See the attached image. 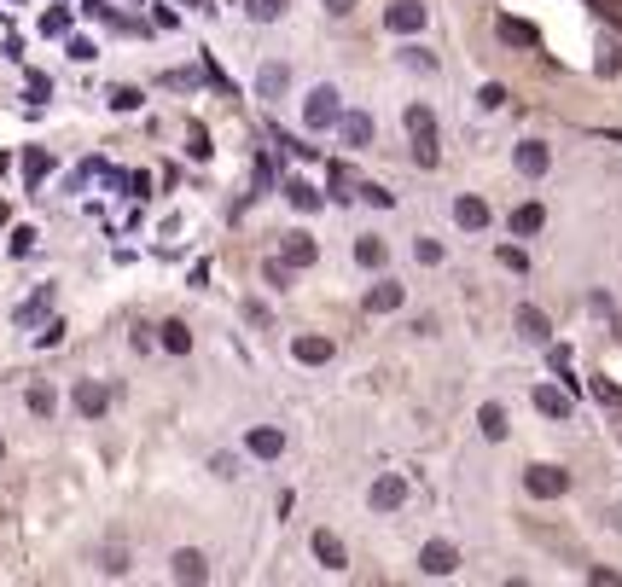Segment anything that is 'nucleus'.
Returning a JSON list of instances; mask_svg holds the SVG:
<instances>
[{
	"instance_id": "nucleus-18",
	"label": "nucleus",
	"mask_w": 622,
	"mask_h": 587,
	"mask_svg": "<svg viewBox=\"0 0 622 587\" xmlns=\"http://www.w3.org/2000/svg\"><path fill=\"white\" fill-rule=\"evenodd\" d=\"M355 187H361V180H355V169H349V163H332V169H326V198L349 204V198H355Z\"/></svg>"
},
{
	"instance_id": "nucleus-23",
	"label": "nucleus",
	"mask_w": 622,
	"mask_h": 587,
	"mask_svg": "<svg viewBox=\"0 0 622 587\" xmlns=\"http://www.w3.org/2000/svg\"><path fill=\"white\" fill-rule=\"evenodd\" d=\"M291 355H297L302 366H326V361H332V337H297Z\"/></svg>"
},
{
	"instance_id": "nucleus-16",
	"label": "nucleus",
	"mask_w": 622,
	"mask_h": 587,
	"mask_svg": "<svg viewBox=\"0 0 622 587\" xmlns=\"http://www.w3.org/2000/svg\"><path fill=\"white\" fill-rule=\"evenodd\" d=\"M332 128L344 134V145H367V140H372V117H367V111H337Z\"/></svg>"
},
{
	"instance_id": "nucleus-12",
	"label": "nucleus",
	"mask_w": 622,
	"mask_h": 587,
	"mask_svg": "<svg viewBox=\"0 0 622 587\" xmlns=\"http://www.w3.org/2000/svg\"><path fill=\"white\" fill-rule=\"evenodd\" d=\"M18 169H23V187H41V180L53 175V152H47V145H23Z\"/></svg>"
},
{
	"instance_id": "nucleus-13",
	"label": "nucleus",
	"mask_w": 622,
	"mask_h": 587,
	"mask_svg": "<svg viewBox=\"0 0 622 587\" xmlns=\"http://www.w3.org/2000/svg\"><path fill=\"white\" fill-rule=\"evenodd\" d=\"M245 448H250L256 460H279V454H285V431H274V425H256V431L245 436Z\"/></svg>"
},
{
	"instance_id": "nucleus-39",
	"label": "nucleus",
	"mask_w": 622,
	"mask_h": 587,
	"mask_svg": "<svg viewBox=\"0 0 622 587\" xmlns=\"http://www.w3.org/2000/svg\"><path fill=\"white\" fill-rule=\"evenodd\" d=\"M622 70V53H617V41H605L600 47V76H617Z\"/></svg>"
},
{
	"instance_id": "nucleus-15",
	"label": "nucleus",
	"mask_w": 622,
	"mask_h": 587,
	"mask_svg": "<svg viewBox=\"0 0 622 587\" xmlns=\"http://www.w3.org/2000/svg\"><path fill=\"white\" fill-rule=\"evenodd\" d=\"M314 256H320V244H314L309 233H285V244H279V262L285 267H309Z\"/></svg>"
},
{
	"instance_id": "nucleus-8",
	"label": "nucleus",
	"mask_w": 622,
	"mask_h": 587,
	"mask_svg": "<svg viewBox=\"0 0 622 587\" xmlns=\"http://www.w3.org/2000/svg\"><path fill=\"white\" fill-rule=\"evenodd\" d=\"M169 570H175V582H192V587L210 582V558H204L198 547H180V553L169 558Z\"/></svg>"
},
{
	"instance_id": "nucleus-43",
	"label": "nucleus",
	"mask_w": 622,
	"mask_h": 587,
	"mask_svg": "<svg viewBox=\"0 0 622 587\" xmlns=\"http://www.w3.org/2000/svg\"><path fill=\"white\" fill-rule=\"evenodd\" d=\"M413 256H419L425 267H436V262H442V244H436V239H419V244H413Z\"/></svg>"
},
{
	"instance_id": "nucleus-51",
	"label": "nucleus",
	"mask_w": 622,
	"mask_h": 587,
	"mask_svg": "<svg viewBox=\"0 0 622 587\" xmlns=\"http://www.w3.org/2000/svg\"><path fill=\"white\" fill-rule=\"evenodd\" d=\"M600 12H605V18H611V23H617V30H622V0H605V6H600Z\"/></svg>"
},
{
	"instance_id": "nucleus-35",
	"label": "nucleus",
	"mask_w": 622,
	"mask_h": 587,
	"mask_svg": "<svg viewBox=\"0 0 622 587\" xmlns=\"http://www.w3.org/2000/svg\"><path fill=\"white\" fill-rule=\"evenodd\" d=\"M477 105H483V111H500V105H506V88H500V82H483V88H477Z\"/></svg>"
},
{
	"instance_id": "nucleus-53",
	"label": "nucleus",
	"mask_w": 622,
	"mask_h": 587,
	"mask_svg": "<svg viewBox=\"0 0 622 587\" xmlns=\"http://www.w3.org/2000/svg\"><path fill=\"white\" fill-rule=\"evenodd\" d=\"M593 6H605V0H593Z\"/></svg>"
},
{
	"instance_id": "nucleus-44",
	"label": "nucleus",
	"mask_w": 622,
	"mask_h": 587,
	"mask_svg": "<svg viewBox=\"0 0 622 587\" xmlns=\"http://www.w3.org/2000/svg\"><path fill=\"white\" fill-rule=\"evenodd\" d=\"M35 250V227H18V233H12V256H18V262H23V256H30Z\"/></svg>"
},
{
	"instance_id": "nucleus-22",
	"label": "nucleus",
	"mask_w": 622,
	"mask_h": 587,
	"mask_svg": "<svg viewBox=\"0 0 622 587\" xmlns=\"http://www.w3.org/2000/svg\"><path fill=\"white\" fill-rule=\"evenodd\" d=\"M541 227H547V210H541V204H518V210H512V233H518V239H535Z\"/></svg>"
},
{
	"instance_id": "nucleus-14",
	"label": "nucleus",
	"mask_w": 622,
	"mask_h": 587,
	"mask_svg": "<svg viewBox=\"0 0 622 587\" xmlns=\"http://www.w3.org/2000/svg\"><path fill=\"white\" fill-rule=\"evenodd\" d=\"M314 558H320V570H349V553L332 530H314Z\"/></svg>"
},
{
	"instance_id": "nucleus-29",
	"label": "nucleus",
	"mask_w": 622,
	"mask_h": 587,
	"mask_svg": "<svg viewBox=\"0 0 622 587\" xmlns=\"http://www.w3.org/2000/svg\"><path fill=\"white\" fill-rule=\"evenodd\" d=\"M285 6H291V0H245L250 23H279V18H285Z\"/></svg>"
},
{
	"instance_id": "nucleus-5",
	"label": "nucleus",
	"mask_w": 622,
	"mask_h": 587,
	"mask_svg": "<svg viewBox=\"0 0 622 587\" xmlns=\"http://www.w3.org/2000/svg\"><path fill=\"white\" fill-rule=\"evenodd\" d=\"M460 570V553L448 541H425L419 547V576H454Z\"/></svg>"
},
{
	"instance_id": "nucleus-19",
	"label": "nucleus",
	"mask_w": 622,
	"mask_h": 587,
	"mask_svg": "<svg viewBox=\"0 0 622 587\" xmlns=\"http://www.w3.org/2000/svg\"><path fill=\"white\" fill-rule=\"evenodd\" d=\"M535 413H547V419H570V396L558 384H535Z\"/></svg>"
},
{
	"instance_id": "nucleus-52",
	"label": "nucleus",
	"mask_w": 622,
	"mask_h": 587,
	"mask_svg": "<svg viewBox=\"0 0 622 587\" xmlns=\"http://www.w3.org/2000/svg\"><path fill=\"white\" fill-rule=\"evenodd\" d=\"M0 460H6V442H0Z\"/></svg>"
},
{
	"instance_id": "nucleus-45",
	"label": "nucleus",
	"mask_w": 622,
	"mask_h": 587,
	"mask_svg": "<svg viewBox=\"0 0 622 587\" xmlns=\"http://www.w3.org/2000/svg\"><path fill=\"white\" fill-rule=\"evenodd\" d=\"M65 23H70V12H65V6L47 12V18H41V35H65Z\"/></svg>"
},
{
	"instance_id": "nucleus-20",
	"label": "nucleus",
	"mask_w": 622,
	"mask_h": 587,
	"mask_svg": "<svg viewBox=\"0 0 622 587\" xmlns=\"http://www.w3.org/2000/svg\"><path fill=\"white\" fill-rule=\"evenodd\" d=\"M518 337H530V344H547V337H553V326H547V314L535 309V302L518 309Z\"/></svg>"
},
{
	"instance_id": "nucleus-1",
	"label": "nucleus",
	"mask_w": 622,
	"mask_h": 587,
	"mask_svg": "<svg viewBox=\"0 0 622 587\" xmlns=\"http://www.w3.org/2000/svg\"><path fill=\"white\" fill-rule=\"evenodd\" d=\"M337 111H344V105H337V88H332V82H320V88H309V93H302V128H309V134L332 128Z\"/></svg>"
},
{
	"instance_id": "nucleus-32",
	"label": "nucleus",
	"mask_w": 622,
	"mask_h": 587,
	"mask_svg": "<svg viewBox=\"0 0 622 587\" xmlns=\"http://www.w3.org/2000/svg\"><path fill=\"white\" fill-rule=\"evenodd\" d=\"M53 407H58L53 384H30V413H35V419H53Z\"/></svg>"
},
{
	"instance_id": "nucleus-46",
	"label": "nucleus",
	"mask_w": 622,
	"mask_h": 587,
	"mask_svg": "<svg viewBox=\"0 0 622 587\" xmlns=\"http://www.w3.org/2000/svg\"><path fill=\"white\" fill-rule=\"evenodd\" d=\"M593 396H600L605 407H622V390H617V384H605V378H593Z\"/></svg>"
},
{
	"instance_id": "nucleus-36",
	"label": "nucleus",
	"mask_w": 622,
	"mask_h": 587,
	"mask_svg": "<svg viewBox=\"0 0 622 587\" xmlns=\"http://www.w3.org/2000/svg\"><path fill=\"white\" fill-rule=\"evenodd\" d=\"M500 267H512V274H530V256H523L518 244H500Z\"/></svg>"
},
{
	"instance_id": "nucleus-42",
	"label": "nucleus",
	"mask_w": 622,
	"mask_h": 587,
	"mask_svg": "<svg viewBox=\"0 0 622 587\" xmlns=\"http://www.w3.org/2000/svg\"><path fill=\"white\" fill-rule=\"evenodd\" d=\"M361 198H367L372 210H396V192H384V187H361Z\"/></svg>"
},
{
	"instance_id": "nucleus-10",
	"label": "nucleus",
	"mask_w": 622,
	"mask_h": 587,
	"mask_svg": "<svg viewBox=\"0 0 622 587\" xmlns=\"http://www.w3.org/2000/svg\"><path fill=\"white\" fill-rule=\"evenodd\" d=\"M401 302H407V291H401L396 279H378V285L367 291V297H361V309H367V314H396Z\"/></svg>"
},
{
	"instance_id": "nucleus-3",
	"label": "nucleus",
	"mask_w": 622,
	"mask_h": 587,
	"mask_svg": "<svg viewBox=\"0 0 622 587\" xmlns=\"http://www.w3.org/2000/svg\"><path fill=\"white\" fill-rule=\"evenodd\" d=\"M523 488H530L535 500H558L570 488V471L565 466H530V471H523Z\"/></svg>"
},
{
	"instance_id": "nucleus-28",
	"label": "nucleus",
	"mask_w": 622,
	"mask_h": 587,
	"mask_svg": "<svg viewBox=\"0 0 622 587\" xmlns=\"http://www.w3.org/2000/svg\"><path fill=\"white\" fill-rule=\"evenodd\" d=\"M401 65L419 70V76H431V70H442V58H436L431 47H401Z\"/></svg>"
},
{
	"instance_id": "nucleus-33",
	"label": "nucleus",
	"mask_w": 622,
	"mask_h": 587,
	"mask_svg": "<svg viewBox=\"0 0 622 587\" xmlns=\"http://www.w3.org/2000/svg\"><path fill=\"white\" fill-rule=\"evenodd\" d=\"M401 122H407V134H436V111H431V105H407V117H401Z\"/></svg>"
},
{
	"instance_id": "nucleus-2",
	"label": "nucleus",
	"mask_w": 622,
	"mask_h": 587,
	"mask_svg": "<svg viewBox=\"0 0 622 587\" xmlns=\"http://www.w3.org/2000/svg\"><path fill=\"white\" fill-rule=\"evenodd\" d=\"M384 23H390V35H419L431 23V12H425V0H390Z\"/></svg>"
},
{
	"instance_id": "nucleus-41",
	"label": "nucleus",
	"mask_w": 622,
	"mask_h": 587,
	"mask_svg": "<svg viewBox=\"0 0 622 587\" xmlns=\"http://www.w3.org/2000/svg\"><path fill=\"white\" fill-rule=\"evenodd\" d=\"M250 180H256V192H267V187H274V163H267V157H256V163H250Z\"/></svg>"
},
{
	"instance_id": "nucleus-50",
	"label": "nucleus",
	"mask_w": 622,
	"mask_h": 587,
	"mask_svg": "<svg viewBox=\"0 0 622 587\" xmlns=\"http://www.w3.org/2000/svg\"><path fill=\"white\" fill-rule=\"evenodd\" d=\"M326 12H332V18H349V12H355V0H320Z\"/></svg>"
},
{
	"instance_id": "nucleus-26",
	"label": "nucleus",
	"mask_w": 622,
	"mask_h": 587,
	"mask_svg": "<svg viewBox=\"0 0 622 587\" xmlns=\"http://www.w3.org/2000/svg\"><path fill=\"white\" fill-rule=\"evenodd\" d=\"M477 431L489 436V442H500V436L512 431V425H506V407H500V401H483V413H477Z\"/></svg>"
},
{
	"instance_id": "nucleus-47",
	"label": "nucleus",
	"mask_w": 622,
	"mask_h": 587,
	"mask_svg": "<svg viewBox=\"0 0 622 587\" xmlns=\"http://www.w3.org/2000/svg\"><path fill=\"white\" fill-rule=\"evenodd\" d=\"M210 471L215 477H239V460L233 454H210Z\"/></svg>"
},
{
	"instance_id": "nucleus-27",
	"label": "nucleus",
	"mask_w": 622,
	"mask_h": 587,
	"mask_svg": "<svg viewBox=\"0 0 622 587\" xmlns=\"http://www.w3.org/2000/svg\"><path fill=\"white\" fill-rule=\"evenodd\" d=\"M47 309H53V285H41L30 302L18 309V326H35V320H47Z\"/></svg>"
},
{
	"instance_id": "nucleus-49",
	"label": "nucleus",
	"mask_w": 622,
	"mask_h": 587,
	"mask_svg": "<svg viewBox=\"0 0 622 587\" xmlns=\"http://www.w3.org/2000/svg\"><path fill=\"white\" fill-rule=\"evenodd\" d=\"M58 337H65V326H58V320H47V332H41V337H35V344H41V349H53V344H58Z\"/></svg>"
},
{
	"instance_id": "nucleus-9",
	"label": "nucleus",
	"mask_w": 622,
	"mask_h": 587,
	"mask_svg": "<svg viewBox=\"0 0 622 587\" xmlns=\"http://www.w3.org/2000/svg\"><path fill=\"white\" fill-rule=\"evenodd\" d=\"M512 163H518V175H530V180H541L547 169H553V152H547L541 140H523L518 152H512Z\"/></svg>"
},
{
	"instance_id": "nucleus-48",
	"label": "nucleus",
	"mask_w": 622,
	"mask_h": 587,
	"mask_svg": "<svg viewBox=\"0 0 622 587\" xmlns=\"http://www.w3.org/2000/svg\"><path fill=\"white\" fill-rule=\"evenodd\" d=\"M163 82H169V88H180V93H187V88H198V76H192V70H169Z\"/></svg>"
},
{
	"instance_id": "nucleus-31",
	"label": "nucleus",
	"mask_w": 622,
	"mask_h": 587,
	"mask_svg": "<svg viewBox=\"0 0 622 587\" xmlns=\"http://www.w3.org/2000/svg\"><path fill=\"white\" fill-rule=\"evenodd\" d=\"M413 163H419V169H436V163H442V152H436V134H413Z\"/></svg>"
},
{
	"instance_id": "nucleus-7",
	"label": "nucleus",
	"mask_w": 622,
	"mask_h": 587,
	"mask_svg": "<svg viewBox=\"0 0 622 587\" xmlns=\"http://www.w3.org/2000/svg\"><path fill=\"white\" fill-rule=\"evenodd\" d=\"M105 407H111V384H100V378H82V384H76V413H82V419H100Z\"/></svg>"
},
{
	"instance_id": "nucleus-40",
	"label": "nucleus",
	"mask_w": 622,
	"mask_h": 587,
	"mask_svg": "<svg viewBox=\"0 0 622 587\" xmlns=\"http://www.w3.org/2000/svg\"><path fill=\"white\" fill-rule=\"evenodd\" d=\"M187 152H192V157H210V134H204L198 122H192V128H187Z\"/></svg>"
},
{
	"instance_id": "nucleus-21",
	"label": "nucleus",
	"mask_w": 622,
	"mask_h": 587,
	"mask_svg": "<svg viewBox=\"0 0 622 587\" xmlns=\"http://www.w3.org/2000/svg\"><path fill=\"white\" fill-rule=\"evenodd\" d=\"M495 35H500L506 47H541L535 23H523V18H500V23H495Z\"/></svg>"
},
{
	"instance_id": "nucleus-30",
	"label": "nucleus",
	"mask_w": 622,
	"mask_h": 587,
	"mask_svg": "<svg viewBox=\"0 0 622 587\" xmlns=\"http://www.w3.org/2000/svg\"><path fill=\"white\" fill-rule=\"evenodd\" d=\"M163 349H169V355H187V349H192L187 320H163Z\"/></svg>"
},
{
	"instance_id": "nucleus-34",
	"label": "nucleus",
	"mask_w": 622,
	"mask_h": 587,
	"mask_svg": "<svg viewBox=\"0 0 622 587\" xmlns=\"http://www.w3.org/2000/svg\"><path fill=\"white\" fill-rule=\"evenodd\" d=\"M23 93H30V105H41L47 93H53V82H47L41 70H30V76H23Z\"/></svg>"
},
{
	"instance_id": "nucleus-6",
	"label": "nucleus",
	"mask_w": 622,
	"mask_h": 587,
	"mask_svg": "<svg viewBox=\"0 0 622 587\" xmlns=\"http://www.w3.org/2000/svg\"><path fill=\"white\" fill-rule=\"evenodd\" d=\"M454 227L460 233H483V227H489V204H483L477 192H460L454 198Z\"/></svg>"
},
{
	"instance_id": "nucleus-17",
	"label": "nucleus",
	"mask_w": 622,
	"mask_h": 587,
	"mask_svg": "<svg viewBox=\"0 0 622 587\" xmlns=\"http://www.w3.org/2000/svg\"><path fill=\"white\" fill-rule=\"evenodd\" d=\"M285 204H291L297 215H314V210L326 204V192H320V187H309V180H285Z\"/></svg>"
},
{
	"instance_id": "nucleus-11",
	"label": "nucleus",
	"mask_w": 622,
	"mask_h": 587,
	"mask_svg": "<svg viewBox=\"0 0 622 587\" xmlns=\"http://www.w3.org/2000/svg\"><path fill=\"white\" fill-rule=\"evenodd\" d=\"M285 88H291V65H262L256 70V100H285Z\"/></svg>"
},
{
	"instance_id": "nucleus-24",
	"label": "nucleus",
	"mask_w": 622,
	"mask_h": 587,
	"mask_svg": "<svg viewBox=\"0 0 622 587\" xmlns=\"http://www.w3.org/2000/svg\"><path fill=\"white\" fill-rule=\"evenodd\" d=\"M355 262H361V267H384V262H390V244L378 239V233H361V239H355Z\"/></svg>"
},
{
	"instance_id": "nucleus-38",
	"label": "nucleus",
	"mask_w": 622,
	"mask_h": 587,
	"mask_svg": "<svg viewBox=\"0 0 622 587\" xmlns=\"http://www.w3.org/2000/svg\"><path fill=\"white\" fill-rule=\"evenodd\" d=\"M262 279H267V285H274V291H285V285H291V267H285V262H279V256H274V262L262 267Z\"/></svg>"
},
{
	"instance_id": "nucleus-25",
	"label": "nucleus",
	"mask_w": 622,
	"mask_h": 587,
	"mask_svg": "<svg viewBox=\"0 0 622 587\" xmlns=\"http://www.w3.org/2000/svg\"><path fill=\"white\" fill-rule=\"evenodd\" d=\"M105 105H111V111H140V105H145V93L140 88H134V82H111V93H105Z\"/></svg>"
},
{
	"instance_id": "nucleus-4",
	"label": "nucleus",
	"mask_w": 622,
	"mask_h": 587,
	"mask_svg": "<svg viewBox=\"0 0 622 587\" xmlns=\"http://www.w3.org/2000/svg\"><path fill=\"white\" fill-rule=\"evenodd\" d=\"M367 506H372V512H401V506H407V483H401L396 471L372 477V488H367Z\"/></svg>"
},
{
	"instance_id": "nucleus-37",
	"label": "nucleus",
	"mask_w": 622,
	"mask_h": 587,
	"mask_svg": "<svg viewBox=\"0 0 622 587\" xmlns=\"http://www.w3.org/2000/svg\"><path fill=\"white\" fill-rule=\"evenodd\" d=\"M65 53L76 58V65H93V58H100V53H93V41H88V35H70V47H65Z\"/></svg>"
}]
</instances>
